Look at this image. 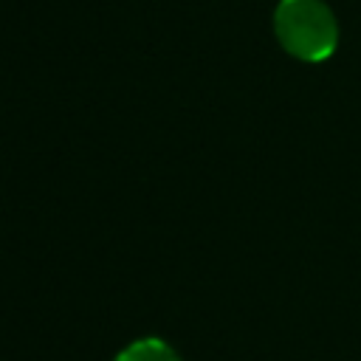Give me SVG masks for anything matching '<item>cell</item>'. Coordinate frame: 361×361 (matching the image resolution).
<instances>
[{
    "label": "cell",
    "mask_w": 361,
    "mask_h": 361,
    "mask_svg": "<svg viewBox=\"0 0 361 361\" xmlns=\"http://www.w3.org/2000/svg\"><path fill=\"white\" fill-rule=\"evenodd\" d=\"M274 31L279 45L302 62H324L338 45V23L322 0H279Z\"/></svg>",
    "instance_id": "obj_1"
},
{
    "label": "cell",
    "mask_w": 361,
    "mask_h": 361,
    "mask_svg": "<svg viewBox=\"0 0 361 361\" xmlns=\"http://www.w3.org/2000/svg\"><path fill=\"white\" fill-rule=\"evenodd\" d=\"M113 361H180V355L164 338H138L127 344Z\"/></svg>",
    "instance_id": "obj_2"
}]
</instances>
